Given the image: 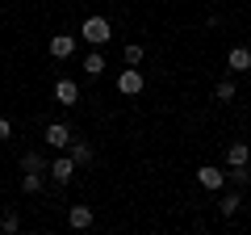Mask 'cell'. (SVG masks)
<instances>
[{
    "instance_id": "cell-9",
    "label": "cell",
    "mask_w": 251,
    "mask_h": 235,
    "mask_svg": "<svg viewBox=\"0 0 251 235\" xmlns=\"http://www.w3.org/2000/svg\"><path fill=\"white\" fill-rule=\"evenodd\" d=\"M197 181L205 185V189H222L226 172H222V168H214V164H205V168H197Z\"/></svg>"
},
{
    "instance_id": "cell-13",
    "label": "cell",
    "mask_w": 251,
    "mask_h": 235,
    "mask_svg": "<svg viewBox=\"0 0 251 235\" xmlns=\"http://www.w3.org/2000/svg\"><path fill=\"white\" fill-rule=\"evenodd\" d=\"M84 72L97 80V76L105 72V55H100V51H88V55H84Z\"/></svg>"
},
{
    "instance_id": "cell-15",
    "label": "cell",
    "mask_w": 251,
    "mask_h": 235,
    "mask_svg": "<svg viewBox=\"0 0 251 235\" xmlns=\"http://www.w3.org/2000/svg\"><path fill=\"white\" fill-rule=\"evenodd\" d=\"M0 231H4V235H17V231H21L17 210H4V214H0Z\"/></svg>"
},
{
    "instance_id": "cell-8",
    "label": "cell",
    "mask_w": 251,
    "mask_h": 235,
    "mask_svg": "<svg viewBox=\"0 0 251 235\" xmlns=\"http://www.w3.org/2000/svg\"><path fill=\"white\" fill-rule=\"evenodd\" d=\"M67 155L75 160V168H84V164H92V143H84V139H72V143H67Z\"/></svg>"
},
{
    "instance_id": "cell-11",
    "label": "cell",
    "mask_w": 251,
    "mask_h": 235,
    "mask_svg": "<svg viewBox=\"0 0 251 235\" xmlns=\"http://www.w3.org/2000/svg\"><path fill=\"white\" fill-rule=\"evenodd\" d=\"M67 223H72L75 231H84V227H92V206H72V210H67Z\"/></svg>"
},
{
    "instance_id": "cell-2",
    "label": "cell",
    "mask_w": 251,
    "mask_h": 235,
    "mask_svg": "<svg viewBox=\"0 0 251 235\" xmlns=\"http://www.w3.org/2000/svg\"><path fill=\"white\" fill-rule=\"evenodd\" d=\"M46 172H50L54 185H67V181L75 176V160H72V155H59L54 164H46Z\"/></svg>"
},
{
    "instance_id": "cell-10",
    "label": "cell",
    "mask_w": 251,
    "mask_h": 235,
    "mask_svg": "<svg viewBox=\"0 0 251 235\" xmlns=\"http://www.w3.org/2000/svg\"><path fill=\"white\" fill-rule=\"evenodd\" d=\"M226 164H230V168L251 164V147H247V143H230V147H226Z\"/></svg>"
},
{
    "instance_id": "cell-6",
    "label": "cell",
    "mask_w": 251,
    "mask_h": 235,
    "mask_svg": "<svg viewBox=\"0 0 251 235\" xmlns=\"http://www.w3.org/2000/svg\"><path fill=\"white\" fill-rule=\"evenodd\" d=\"M54 101L59 105H75L80 101V84L75 80H54Z\"/></svg>"
},
{
    "instance_id": "cell-3",
    "label": "cell",
    "mask_w": 251,
    "mask_h": 235,
    "mask_svg": "<svg viewBox=\"0 0 251 235\" xmlns=\"http://www.w3.org/2000/svg\"><path fill=\"white\" fill-rule=\"evenodd\" d=\"M143 72H134V67H126L122 76H117V92H122V97H138V92H143Z\"/></svg>"
},
{
    "instance_id": "cell-7",
    "label": "cell",
    "mask_w": 251,
    "mask_h": 235,
    "mask_svg": "<svg viewBox=\"0 0 251 235\" xmlns=\"http://www.w3.org/2000/svg\"><path fill=\"white\" fill-rule=\"evenodd\" d=\"M46 51H50L54 59H72V55H75V38H72V34H59V38L46 42Z\"/></svg>"
},
{
    "instance_id": "cell-4",
    "label": "cell",
    "mask_w": 251,
    "mask_h": 235,
    "mask_svg": "<svg viewBox=\"0 0 251 235\" xmlns=\"http://www.w3.org/2000/svg\"><path fill=\"white\" fill-rule=\"evenodd\" d=\"M226 67L230 72H251V46H230L226 51Z\"/></svg>"
},
{
    "instance_id": "cell-17",
    "label": "cell",
    "mask_w": 251,
    "mask_h": 235,
    "mask_svg": "<svg viewBox=\"0 0 251 235\" xmlns=\"http://www.w3.org/2000/svg\"><path fill=\"white\" fill-rule=\"evenodd\" d=\"M143 46H138V42H130V46H126V55H122V59H126V67H138V63H143Z\"/></svg>"
},
{
    "instance_id": "cell-12",
    "label": "cell",
    "mask_w": 251,
    "mask_h": 235,
    "mask_svg": "<svg viewBox=\"0 0 251 235\" xmlns=\"http://www.w3.org/2000/svg\"><path fill=\"white\" fill-rule=\"evenodd\" d=\"M21 172H46V155L42 151H25L21 155Z\"/></svg>"
},
{
    "instance_id": "cell-5",
    "label": "cell",
    "mask_w": 251,
    "mask_h": 235,
    "mask_svg": "<svg viewBox=\"0 0 251 235\" xmlns=\"http://www.w3.org/2000/svg\"><path fill=\"white\" fill-rule=\"evenodd\" d=\"M42 139H46L50 147H59V151H63V147L72 143V126H63V122H50V126L42 130Z\"/></svg>"
},
{
    "instance_id": "cell-14",
    "label": "cell",
    "mask_w": 251,
    "mask_h": 235,
    "mask_svg": "<svg viewBox=\"0 0 251 235\" xmlns=\"http://www.w3.org/2000/svg\"><path fill=\"white\" fill-rule=\"evenodd\" d=\"M42 172H21V189H25V193H42Z\"/></svg>"
},
{
    "instance_id": "cell-18",
    "label": "cell",
    "mask_w": 251,
    "mask_h": 235,
    "mask_svg": "<svg viewBox=\"0 0 251 235\" xmlns=\"http://www.w3.org/2000/svg\"><path fill=\"white\" fill-rule=\"evenodd\" d=\"M214 97H218V101H234V80H218Z\"/></svg>"
},
{
    "instance_id": "cell-19",
    "label": "cell",
    "mask_w": 251,
    "mask_h": 235,
    "mask_svg": "<svg viewBox=\"0 0 251 235\" xmlns=\"http://www.w3.org/2000/svg\"><path fill=\"white\" fill-rule=\"evenodd\" d=\"M226 176H230V181L239 185V189H243V185H251V172H247V164H243V168H230Z\"/></svg>"
},
{
    "instance_id": "cell-16",
    "label": "cell",
    "mask_w": 251,
    "mask_h": 235,
    "mask_svg": "<svg viewBox=\"0 0 251 235\" xmlns=\"http://www.w3.org/2000/svg\"><path fill=\"white\" fill-rule=\"evenodd\" d=\"M239 206H243V202H239V193H226L218 210H222V218H234V214H239Z\"/></svg>"
},
{
    "instance_id": "cell-20",
    "label": "cell",
    "mask_w": 251,
    "mask_h": 235,
    "mask_svg": "<svg viewBox=\"0 0 251 235\" xmlns=\"http://www.w3.org/2000/svg\"><path fill=\"white\" fill-rule=\"evenodd\" d=\"M13 135V122H9V118H0V139H9Z\"/></svg>"
},
{
    "instance_id": "cell-1",
    "label": "cell",
    "mask_w": 251,
    "mask_h": 235,
    "mask_svg": "<svg viewBox=\"0 0 251 235\" xmlns=\"http://www.w3.org/2000/svg\"><path fill=\"white\" fill-rule=\"evenodd\" d=\"M109 34H113L109 17H97V13H92V17H84V26H80V38H84L88 46H105Z\"/></svg>"
}]
</instances>
